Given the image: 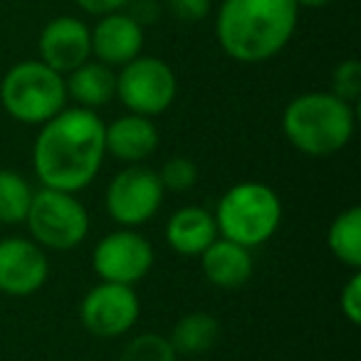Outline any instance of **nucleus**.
Here are the masks:
<instances>
[{"label":"nucleus","mask_w":361,"mask_h":361,"mask_svg":"<svg viewBox=\"0 0 361 361\" xmlns=\"http://www.w3.org/2000/svg\"><path fill=\"white\" fill-rule=\"evenodd\" d=\"M32 146V169L45 188L80 193L97 178L104 161V121L94 109H62L45 124Z\"/></svg>","instance_id":"1"},{"label":"nucleus","mask_w":361,"mask_h":361,"mask_svg":"<svg viewBox=\"0 0 361 361\" xmlns=\"http://www.w3.org/2000/svg\"><path fill=\"white\" fill-rule=\"evenodd\" d=\"M297 16L295 0H223L216 16L218 45L243 65L272 60L295 35Z\"/></svg>","instance_id":"2"},{"label":"nucleus","mask_w":361,"mask_h":361,"mask_svg":"<svg viewBox=\"0 0 361 361\" xmlns=\"http://www.w3.org/2000/svg\"><path fill=\"white\" fill-rule=\"evenodd\" d=\"M354 106L331 92H305L285 106L282 131L300 154H339L354 136Z\"/></svg>","instance_id":"3"},{"label":"nucleus","mask_w":361,"mask_h":361,"mask_svg":"<svg viewBox=\"0 0 361 361\" xmlns=\"http://www.w3.org/2000/svg\"><path fill=\"white\" fill-rule=\"evenodd\" d=\"M213 218L218 235L252 250L277 233L282 223V203L267 183L243 180L223 193Z\"/></svg>","instance_id":"4"},{"label":"nucleus","mask_w":361,"mask_h":361,"mask_svg":"<svg viewBox=\"0 0 361 361\" xmlns=\"http://www.w3.org/2000/svg\"><path fill=\"white\" fill-rule=\"evenodd\" d=\"M67 99L65 75L42 60L18 62L0 82V104L23 124H45L65 109Z\"/></svg>","instance_id":"5"},{"label":"nucleus","mask_w":361,"mask_h":361,"mask_svg":"<svg viewBox=\"0 0 361 361\" xmlns=\"http://www.w3.org/2000/svg\"><path fill=\"white\" fill-rule=\"evenodd\" d=\"M25 223L32 240L42 250H75L90 233V213L77 201L75 193L45 186L32 193Z\"/></svg>","instance_id":"6"},{"label":"nucleus","mask_w":361,"mask_h":361,"mask_svg":"<svg viewBox=\"0 0 361 361\" xmlns=\"http://www.w3.org/2000/svg\"><path fill=\"white\" fill-rule=\"evenodd\" d=\"M178 82L176 75L159 57H134L121 65L116 75V97L131 114L156 116L164 114L176 99Z\"/></svg>","instance_id":"7"},{"label":"nucleus","mask_w":361,"mask_h":361,"mask_svg":"<svg viewBox=\"0 0 361 361\" xmlns=\"http://www.w3.org/2000/svg\"><path fill=\"white\" fill-rule=\"evenodd\" d=\"M164 201V186L159 173L146 166L131 164L109 180L104 206L111 221L124 228H139L159 213Z\"/></svg>","instance_id":"8"},{"label":"nucleus","mask_w":361,"mask_h":361,"mask_svg":"<svg viewBox=\"0 0 361 361\" xmlns=\"http://www.w3.org/2000/svg\"><path fill=\"white\" fill-rule=\"evenodd\" d=\"M92 267L102 282L134 287L154 267V247L134 228H121L97 243L92 250Z\"/></svg>","instance_id":"9"},{"label":"nucleus","mask_w":361,"mask_h":361,"mask_svg":"<svg viewBox=\"0 0 361 361\" xmlns=\"http://www.w3.org/2000/svg\"><path fill=\"white\" fill-rule=\"evenodd\" d=\"M141 314L139 295L131 285L99 282L85 295L80 305V322L90 334L102 339L121 336L136 324Z\"/></svg>","instance_id":"10"},{"label":"nucleus","mask_w":361,"mask_h":361,"mask_svg":"<svg viewBox=\"0 0 361 361\" xmlns=\"http://www.w3.org/2000/svg\"><path fill=\"white\" fill-rule=\"evenodd\" d=\"M50 275L47 255L30 238L0 240V292L11 297H27L42 290Z\"/></svg>","instance_id":"11"},{"label":"nucleus","mask_w":361,"mask_h":361,"mask_svg":"<svg viewBox=\"0 0 361 361\" xmlns=\"http://www.w3.org/2000/svg\"><path fill=\"white\" fill-rule=\"evenodd\" d=\"M40 60L60 75H70L92 55V32L80 18L60 16L50 20L37 40Z\"/></svg>","instance_id":"12"},{"label":"nucleus","mask_w":361,"mask_h":361,"mask_svg":"<svg viewBox=\"0 0 361 361\" xmlns=\"http://www.w3.org/2000/svg\"><path fill=\"white\" fill-rule=\"evenodd\" d=\"M92 32V55L104 65H126L141 55L144 27L134 23L124 11L102 16Z\"/></svg>","instance_id":"13"},{"label":"nucleus","mask_w":361,"mask_h":361,"mask_svg":"<svg viewBox=\"0 0 361 361\" xmlns=\"http://www.w3.org/2000/svg\"><path fill=\"white\" fill-rule=\"evenodd\" d=\"M159 146V129L151 116L124 114L104 126V149L126 164H141Z\"/></svg>","instance_id":"14"},{"label":"nucleus","mask_w":361,"mask_h":361,"mask_svg":"<svg viewBox=\"0 0 361 361\" xmlns=\"http://www.w3.org/2000/svg\"><path fill=\"white\" fill-rule=\"evenodd\" d=\"M201 267L206 280L221 290H240L252 277V255L247 247L226 238H216L201 252Z\"/></svg>","instance_id":"15"},{"label":"nucleus","mask_w":361,"mask_h":361,"mask_svg":"<svg viewBox=\"0 0 361 361\" xmlns=\"http://www.w3.org/2000/svg\"><path fill=\"white\" fill-rule=\"evenodd\" d=\"M218 238V226L213 213L198 206H183L166 223V243L173 252L196 257Z\"/></svg>","instance_id":"16"},{"label":"nucleus","mask_w":361,"mask_h":361,"mask_svg":"<svg viewBox=\"0 0 361 361\" xmlns=\"http://www.w3.org/2000/svg\"><path fill=\"white\" fill-rule=\"evenodd\" d=\"M67 97L77 102L85 109H97V106L109 104L116 97V75L104 62H90L80 65L70 72L65 80Z\"/></svg>","instance_id":"17"},{"label":"nucleus","mask_w":361,"mask_h":361,"mask_svg":"<svg viewBox=\"0 0 361 361\" xmlns=\"http://www.w3.org/2000/svg\"><path fill=\"white\" fill-rule=\"evenodd\" d=\"M218 339H221V324L208 312H191V314L180 317L169 336L171 346H173L178 356L206 354V351H211L216 346Z\"/></svg>","instance_id":"18"},{"label":"nucleus","mask_w":361,"mask_h":361,"mask_svg":"<svg viewBox=\"0 0 361 361\" xmlns=\"http://www.w3.org/2000/svg\"><path fill=\"white\" fill-rule=\"evenodd\" d=\"M326 245L341 265L361 270V208L351 206L331 221Z\"/></svg>","instance_id":"19"},{"label":"nucleus","mask_w":361,"mask_h":361,"mask_svg":"<svg viewBox=\"0 0 361 361\" xmlns=\"http://www.w3.org/2000/svg\"><path fill=\"white\" fill-rule=\"evenodd\" d=\"M32 188L20 173L0 169V226L25 223L32 203Z\"/></svg>","instance_id":"20"},{"label":"nucleus","mask_w":361,"mask_h":361,"mask_svg":"<svg viewBox=\"0 0 361 361\" xmlns=\"http://www.w3.org/2000/svg\"><path fill=\"white\" fill-rule=\"evenodd\" d=\"M116 361H178V354L171 341L154 331L139 334L121 349Z\"/></svg>","instance_id":"21"},{"label":"nucleus","mask_w":361,"mask_h":361,"mask_svg":"<svg viewBox=\"0 0 361 361\" xmlns=\"http://www.w3.org/2000/svg\"><path fill=\"white\" fill-rule=\"evenodd\" d=\"M159 180L164 191L183 193L191 191L198 183V166L196 161L186 159V156H173L164 164V169L159 171Z\"/></svg>","instance_id":"22"},{"label":"nucleus","mask_w":361,"mask_h":361,"mask_svg":"<svg viewBox=\"0 0 361 361\" xmlns=\"http://www.w3.org/2000/svg\"><path fill=\"white\" fill-rule=\"evenodd\" d=\"M331 94H336L339 99L354 104L361 97V62L349 57V60L339 62L334 67L331 75Z\"/></svg>","instance_id":"23"},{"label":"nucleus","mask_w":361,"mask_h":361,"mask_svg":"<svg viewBox=\"0 0 361 361\" xmlns=\"http://www.w3.org/2000/svg\"><path fill=\"white\" fill-rule=\"evenodd\" d=\"M339 305H341V314L346 317V322H349L351 326H359L361 324V272L359 270H354V275L341 287Z\"/></svg>","instance_id":"24"},{"label":"nucleus","mask_w":361,"mask_h":361,"mask_svg":"<svg viewBox=\"0 0 361 361\" xmlns=\"http://www.w3.org/2000/svg\"><path fill=\"white\" fill-rule=\"evenodd\" d=\"M213 0H166L169 13L180 23H201L211 13Z\"/></svg>","instance_id":"25"},{"label":"nucleus","mask_w":361,"mask_h":361,"mask_svg":"<svg viewBox=\"0 0 361 361\" xmlns=\"http://www.w3.org/2000/svg\"><path fill=\"white\" fill-rule=\"evenodd\" d=\"M159 3L156 0H129L124 6V13L131 18L134 23H139L141 27L151 25V23H156V18H159Z\"/></svg>","instance_id":"26"},{"label":"nucleus","mask_w":361,"mask_h":361,"mask_svg":"<svg viewBox=\"0 0 361 361\" xmlns=\"http://www.w3.org/2000/svg\"><path fill=\"white\" fill-rule=\"evenodd\" d=\"M75 3L85 13H90V16L102 18V16H109V13L124 11V6L129 3V0H75Z\"/></svg>","instance_id":"27"},{"label":"nucleus","mask_w":361,"mask_h":361,"mask_svg":"<svg viewBox=\"0 0 361 361\" xmlns=\"http://www.w3.org/2000/svg\"><path fill=\"white\" fill-rule=\"evenodd\" d=\"M300 8H324L329 6V3H334V0H295Z\"/></svg>","instance_id":"28"}]
</instances>
